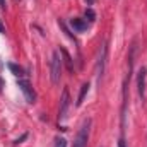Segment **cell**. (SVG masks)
Instances as JSON below:
<instances>
[{
	"mask_svg": "<svg viewBox=\"0 0 147 147\" xmlns=\"http://www.w3.org/2000/svg\"><path fill=\"white\" fill-rule=\"evenodd\" d=\"M62 57H60V51H53L51 53V60H50V79L53 84H58L60 82V77H62Z\"/></svg>",
	"mask_w": 147,
	"mask_h": 147,
	"instance_id": "1",
	"label": "cell"
},
{
	"mask_svg": "<svg viewBox=\"0 0 147 147\" xmlns=\"http://www.w3.org/2000/svg\"><path fill=\"white\" fill-rule=\"evenodd\" d=\"M91 118L84 120L77 135H75V140H74V146L72 147H87V140H89V132H91Z\"/></svg>",
	"mask_w": 147,
	"mask_h": 147,
	"instance_id": "2",
	"label": "cell"
},
{
	"mask_svg": "<svg viewBox=\"0 0 147 147\" xmlns=\"http://www.w3.org/2000/svg\"><path fill=\"white\" fill-rule=\"evenodd\" d=\"M106 57H108V43L105 41L101 45L99 50V57H98V65H96V75H98V84H101L103 75H105V69H106Z\"/></svg>",
	"mask_w": 147,
	"mask_h": 147,
	"instance_id": "3",
	"label": "cell"
},
{
	"mask_svg": "<svg viewBox=\"0 0 147 147\" xmlns=\"http://www.w3.org/2000/svg\"><path fill=\"white\" fill-rule=\"evenodd\" d=\"M17 86H19V89L22 91V94L26 96V101L28 103H36V92H34V89H33V86H31V82L28 80V79H19L17 80Z\"/></svg>",
	"mask_w": 147,
	"mask_h": 147,
	"instance_id": "4",
	"label": "cell"
},
{
	"mask_svg": "<svg viewBox=\"0 0 147 147\" xmlns=\"http://www.w3.org/2000/svg\"><path fill=\"white\" fill-rule=\"evenodd\" d=\"M70 108V92L69 89L65 87L63 92H62V98H60V110H58V121H65L67 118V111Z\"/></svg>",
	"mask_w": 147,
	"mask_h": 147,
	"instance_id": "5",
	"label": "cell"
},
{
	"mask_svg": "<svg viewBox=\"0 0 147 147\" xmlns=\"http://www.w3.org/2000/svg\"><path fill=\"white\" fill-rule=\"evenodd\" d=\"M146 77H147V70L142 67L139 70V75H137V89H139V94H140L142 99L146 98Z\"/></svg>",
	"mask_w": 147,
	"mask_h": 147,
	"instance_id": "6",
	"label": "cell"
},
{
	"mask_svg": "<svg viewBox=\"0 0 147 147\" xmlns=\"http://www.w3.org/2000/svg\"><path fill=\"white\" fill-rule=\"evenodd\" d=\"M70 26H72L77 33H84V31L87 29V22H86L84 19H79V17L70 19Z\"/></svg>",
	"mask_w": 147,
	"mask_h": 147,
	"instance_id": "7",
	"label": "cell"
},
{
	"mask_svg": "<svg viewBox=\"0 0 147 147\" xmlns=\"http://www.w3.org/2000/svg\"><path fill=\"white\" fill-rule=\"evenodd\" d=\"M7 67H9V70H10V72L14 74L16 77H19V79H22V77L26 75V72H24V69H22V67H19L17 63H9Z\"/></svg>",
	"mask_w": 147,
	"mask_h": 147,
	"instance_id": "8",
	"label": "cell"
},
{
	"mask_svg": "<svg viewBox=\"0 0 147 147\" xmlns=\"http://www.w3.org/2000/svg\"><path fill=\"white\" fill-rule=\"evenodd\" d=\"M87 92H89V84H82L80 92H79V98H77V106L82 105V101H84V98L87 96Z\"/></svg>",
	"mask_w": 147,
	"mask_h": 147,
	"instance_id": "9",
	"label": "cell"
},
{
	"mask_svg": "<svg viewBox=\"0 0 147 147\" xmlns=\"http://www.w3.org/2000/svg\"><path fill=\"white\" fill-rule=\"evenodd\" d=\"M60 53L63 55V58H65V63H67V67H69V70L72 72L74 70V63H72V58H70V55L65 51V50H60Z\"/></svg>",
	"mask_w": 147,
	"mask_h": 147,
	"instance_id": "10",
	"label": "cell"
},
{
	"mask_svg": "<svg viewBox=\"0 0 147 147\" xmlns=\"http://www.w3.org/2000/svg\"><path fill=\"white\" fill-rule=\"evenodd\" d=\"M55 147H67V140L63 137H57L55 139Z\"/></svg>",
	"mask_w": 147,
	"mask_h": 147,
	"instance_id": "11",
	"label": "cell"
},
{
	"mask_svg": "<svg viewBox=\"0 0 147 147\" xmlns=\"http://www.w3.org/2000/svg\"><path fill=\"white\" fill-rule=\"evenodd\" d=\"M86 19H89L91 22H92V21H96V14H94V10H92V9H87V10H86Z\"/></svg>",
	"mask_w": 147,
	"mask_h": 147,
	"instance_id": "12",
	"label": "cell"
},
{
	"mask_svg": "<svg viewBox=\"0 0 147 147\" xmlns=\"http://www.w3.org/2000/svg\"><path fill=\"white\" fill-rule=\"evenodd\" d=\"M118 147H127V146H125V140H123V139H120V142H118Z\"/></svg>",
	"mask_w": 147,
	"mask_h": 147,
	"instance_id": "13",
	"label": "cell"
},
{
	"mask_svg": "<svg viewBox=\"0 0 147 147\" xmlns=\"http://www.w3.org/2000/svg\"><path fill=\"white\" fill-rule=\"evenodd\" d=\"M5 31V28H3V24H2V21H0V33H3Z\"/></svg>",
	"mask_w": 147,
	"mask_h": 147,
	"instance_id": "14",
	"label": "cell"
},
{
	"mask_svg": "<svg viewBox=\"0 0 147 147\" xmlns=\"http://www.w3.org/2000/svg\"><path fill=\"white\" fill-rule=\"evenodd\" d=\"M0 7H2V9H5V0H0Z\"/></svg>",
	"mask_w": 147,
	"mask_h": 147,
	"instance_id": "15",
	"label": "cell"
},
{
	"mask_svg": "<svg viewBox=\"0 0 147 147\" xmlns=\"http://www.w3.org/2000/svg\"><path fill=\"white\" fill-rule=\"evenodd\" d=\"M2 87H3V80L0 79V91H2Z\"/></svg>",
	"mask_w": 147,
	"mask_h": 147,
	"instance_id": "16",
	"label": "cell"
},
{
	"mask_svg": "<svg viewBox=\"0 0 147 147\" xmlns=\"http://www.w3.org/2000/svg\"><path fill=\"white\" fill-rule=\"evenodd\" d=\"M87 3H89V5H92V3H94V0H87Z\"/></svg>",
	"mask_w": 147,
	"mask_h": 147,
	"instance_id": "17",
	"label": "cell"
}]
</instances>
